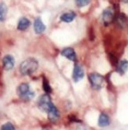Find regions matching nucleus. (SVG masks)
Instances as JSON below:
<instances>
[{
  "instance_id": "nucleus-16",
  "label": "nucleus",
  "mask_w": 128,
  "mask_h": 130,
  "mask_svg": "<svg viewBox=\"0 0 128 130\" xmlns=\"http://www.w3.org/2000/svg\"><path fill=\"white\" fill-rule=\"evenodd\" d=\"M7 13H8V8L4 3H0V21H4L6 19Z\"/></svg>"
},
{
  "instance_id": "nucleus-13",
  "label": "nucleus",
  "mask_w": 128,
  "mask_h": 130,
  "mask_svg": "<svg viewBox=\"0 0 128 130\" xmlns=\"http://www.w3.org/2000/svg\"><path fill=\"white\" fill-rule=\"evenodd\" d=\"M110 118L107 114L105 113H101L100 117L98 118V125L99 127H107L110 124Z\"/></svg>"
},
{
  "instance_id": "nucleus-6",
  "label": "nucleus",
  "mask_w": 128,
  "mask_h": 130,
  "mask_svg": "<svg viewBox=\"0 0 128 130\" xmlns=\"http://www.w3.org/2000/svg\"><path fill=\"white\" fill-rule=\"evenodd\" d=\"M85 72H84L83 68L79 65L78 63L74 64V67H73V80L74 83L80 82L81 79H83Z\"/></svg>"
},
{
  "instance_id": "nucleus-20",
  "label": "nucleus",
  "mask_w": 128,
  "mask_h": 130,
  "mask_svg": "<svg viewBox=\"0 0 128 130\" xmlns=\"http://www.w3.org/2000/svg\"><path fill=\"white\" fill-rule=\"evenodd\" d=\"M109 60H110V62H111L113 67H117V65H118V59H117L116 56H115L113 53H109Z\"/></svg>"
},
{
  "instance_id": "nucleus-7",
  "label": "nucleus",
  "mask_w": 128,
  "mask_h": 130,
  "mask_svg": "<svg viewBox=\"0 0 128 130\" xmlns=\"http://www.w3.org/2000/svg\"><path fill=\"white\" fill-rule=\"evenodd\" d=\"M48 119L49 121L51 122H56L60 117V113H59V111L57 110L55 105H52L50 106V108L48 111Z\"/></svg>"
},
{
  "instance_id": "nucleus-2",
  "label": "nucleus",
  "mask_w": 128,
  "mask_h": 130,
  "mask_svg": "<svg viewBox=\"0 0 128 130\" xmlns=\"http://www.w3.org/2000/svg\"><path fill=\"white\" fill-rule=\"evenodd\" d=\"M89 81L91 83L92 89L96 90H100L103 86V82H104V77L99 73H91L89 75Z\"/></svg>"
},
{
  "instance_id": "nucleus-14",
  "label": "nucleus",
  "mask_w": 128,
  "mask_h": 130,
  "mask_svg": "<svg viewBox=\"0 0 128 130\" xmlns=\"http://www.w3.org/2000/svg\"><path fill=\"white\" fill-rule=\"evenodd\" d=\"M128 69V60H121L117 65V72L120 73V75H124Z\"/></svg>"
},
{
  "instance_id": "nucleus-18",
  "label": "nucleus",
  "mask_w": 128,
  "mask_h": 130,
  "mask_svg": "<svg viewBox=\"0 0 128 130\" xmlns=\"http://www.w3.org/2000/svg\"><path fill=\"white\" fill-rule=\"evenodd\" d=\"M34 95H35V94H34L33 91L29 90L27 94H25L22 95V96L20 97V98H21V99H22L23 100H25V101H29V100H31L34 97Z\"/></svg>"
},
{
  "instance_id": "nucleus-23",
  "label": "nucleus",
  "mask_w": 128,
  "mask_h": 130,
  "mask_svg": "<svg viewBox=\"0 0 128 130\" xmlns=\"http://www.w3.org/2000/svg\"><path fill=\"white\" fill-rule=\"evenodd\" d=\"M121 1L125 4H128V0H121Z\"/></svg>"
},
{
  "instance_id": "nucleus-5",
  "label": "nucleus",
  "mask_w": 128,
  "mask_h": 130,
  "mask_svg": "<svg viewBox=\"0 0 128 130\" xmlns=\"http://www.w3.org/2000/svg\"><path fill=\"white\" fill-rule=\"evenodd\" d=\"M114 21H115L116 25L121 29L125 28L128 24V18L124 13H117L115 14Z\"/></svg>"
},
{
  "instance_id": "nucleus-1",
  "label": "nucleus",
  "mask_w": 128,
  "mask_h": 130,
  "mask_svg": "<svg viewBox=\"0 0 128 130\" xmlns=\"http://www.w3.org/2000/svg\"><path fill=\"white\" fill-rule=\"evenodd\" d=\"M38 67V61L33 58H28L20 65V72L24 76H28L36 72Z\"/></svg>"
},
{
  "instance_id": "nucleus-10",
  "label": "nucleus",
  "mask_w": 128,
  "mask_h": 130,
  "mask_svg": "<svg viewBox=\"0 0 128 130\" xmlns=\"http://www.w3.org/2000/svg\"><path fill=\"white\" fill-rule=\"evenodd\" d=\"M61 55L72 61L76 60V54L74 52V50L72 48H65L61 50Z\"/></svg>"
},
{
  "instance_id": "nucleus-8",
  "label": "nucleus",
  "mask_w": 128,
  "mask_h": 130,
  "mask_svg": "<svg viewBox=\"0 0 128 130\" xmlns=\"http://www.w3.org/2000/svg\"><path fill=\"white\" fill-rule=\"evenodd\" d=\"M3 66L5 71H10L15 66V59L12 55H7L3 59Z\"/></svg>"
},
{
  "instance_id": "nucleus-15",
  "label": "nucleus",
  "mask_w": 128,
  "mask_h": 130,
  "mask_svg": "<svg viewBox=\"0 0 128 130\" xmlns=\"http://www.w3.org/2000/svg\"><path fill=\"white\" fill-rule=\"evenodd\" d=\"M29 90H30V86H29L28 83H21V84L18 87L17 92H18L19 96L21 97L22 95L27 94Z\"/></svg>"
},
{
  "instance_id": "nucleus-9",
  "label": "nucleus",
  "mask_w": 128,
  "mask_h": 130,
  "mask_svg": "<svg viewBox=\"0 0 128 130\" xmlns=\"http://www.w3.org/2000/svg\"><path fill=\"white\" fill-rule=\"evenodd\" d=\"M33 28H34V31H35L37 34H40V33L44 32V31H45L46 26H45V24H44L41 18L38 17V18H36L35 21H34Z\"/></svg>"
},
{
  "instance_id": "nucleus-19",
  "label": "nucleus",
  "mask_w": 128,
  "mask_h": 130,
  "mask_svg": "<svg viewBox=\"0 0 128 130\" xmlns=\"http://www.w3.org/2000/svg\"><path fill=\"white\" fill-rule=\"evenodd\" d=\"M75 3L79 8H83L89 4L90 0H75Z\"/></svg>"
},
{
  "instance_id": "nucleus-22",
  "label": "nucleus",
  "mask_w": 128,
  "mask_h": 130,
  "mask_svg": "<svg viewBox=\"0 0 128 130\" xmlns=\"http://www.w3.org/2000/svg\"><path fill=\"white\" fill-rule=\"evenodd\" d=\"M68 120L72 122H81L80 120H79L75 116H69L68 117Z\"/></svg>"
},
{
  "instance_id": "nucleus-21",
  "label": "nucleus",
  "mask_w": 128,
  "mask_h": 130,
  "mask_svg": "<svg viewBox=\"0 0 128 130\" xmlns=\"http://www.w3.org/2000/svg\"><path fill=\"white\" fill-rule=\"evenodd\" d=\"M1 128L3 130H14L15 127L11 122H6V123H4L3 126H2Z\"/></svg>"
},
{
  "instance_id": "nucleus-3",
  "label": "nucleus",
  "mask_w": 128,
  "mask_h": 130,
  "mask_svg": "<svg viewBox=\"0 0 128 130\" xmlns=\"http://www.w3.org/2000/svg\"><path fill=\"white\" fill-rule=\"evenodd\" d=\"M53 105V103L51 102V100L48 94L41 95L39 98L38 100V106L39 109L43 112H48L49 109L50 108L51 105Z\"/></svg>"
},
{
  "instance_id": "nucleus-17",
  "label": "nucleus",
  "mask_w": 128,
  "mask_h": 130,
  "mask_svg": "<svg viewBox=\"0 0 128 130\" xmlns=\"http://www.w3.org/2000/svg\"><path fill=\"white\" fill-rule=\"evenodd\" d=\"M43 89L46 92V94H50L51 93V88L50 83H49V81L45 77H43Z\"/></svg>"
},
{
  "instance_id": "nucleus-4",
  "label": "nucleus",
  "mask_w": 128,
  "mask_h": 130,
  "mask_svg": "<svg viewBox=\"0 0 128 130\" xmlns=\"http://www.w3.org/2000/svg\"><path fill=\"white\" fill-rule=\"evenodd\" d=\"M102 19H103V22L105 26H109L110 24L114 21V14L111 8H108L103 10V14H102Z\"/></svg>"
},
{
  "instance_id": "nucleus-11",
  "label": "nucleus",
  "mask_w": 128,
  "mask_h": 130,
  "mask_svg": "<svg viewBox=\"0 0 128 130\" xmlns=\"http://www.w3.org/2000/svg\"><path fill=\"white\" fill-rule=\"evenodd\" d=\"M75 17H76V14L74 12L69 11V12H66V13L61 14L60 16V20L61 21H63V22L69 23L75 19Z\"/></svg>"
},
{
  "instance_id": "nucleus-12",
  "label": "nucleus",
  "mask_w": 128,
  "mask_h": 130,
  "mask_svg": "<svg viewBox=\"0 0 128 130\" xmlns=\"http://www.w3.org/2000/svg\"><path fill=\"white\" fill-rule=\"evenodd\" d=\"M31 25L30 20L26 18V17H22L19 21L18 25H17V29L20 31H25L26 29H28Z\"/></svg>"
}]
</instances>
